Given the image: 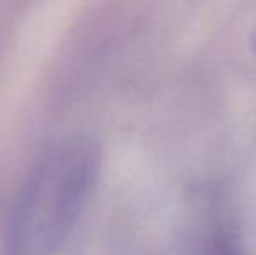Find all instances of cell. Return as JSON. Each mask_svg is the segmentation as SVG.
Masks as SVG:
<instances>
[{"label":"cell","mask_w":256,"mask_h":255,"mask_svg":"<svg viewBox=\"0 0 256 255\" xmlns=\"http://www.w3.org/2000/svg\"><path fill=\"white\" fill-rule=\"evenodd\" d=\"M250 46H251V49L256 53V25L253 27V30H251V34H250Z\"/></svg>","instance_id":"7a4b0ae2"},{"label":"cell","mask_w":256,"mask_h":255,"mask_svg":"<svg viewBox=\"0 0 256 255\" xmlns=\"http://www.w3.org/2000/svg\"><path fill=\"white\" fill-rule=\"evenodd\" d=\"M91 161L88 154L64 150L40 168V173L28 184L24 201L14 224V239L24 253L48 252L60 238L89 184Z\"/></svg>","instance_id":"6da1fadb"}]
</instances>
